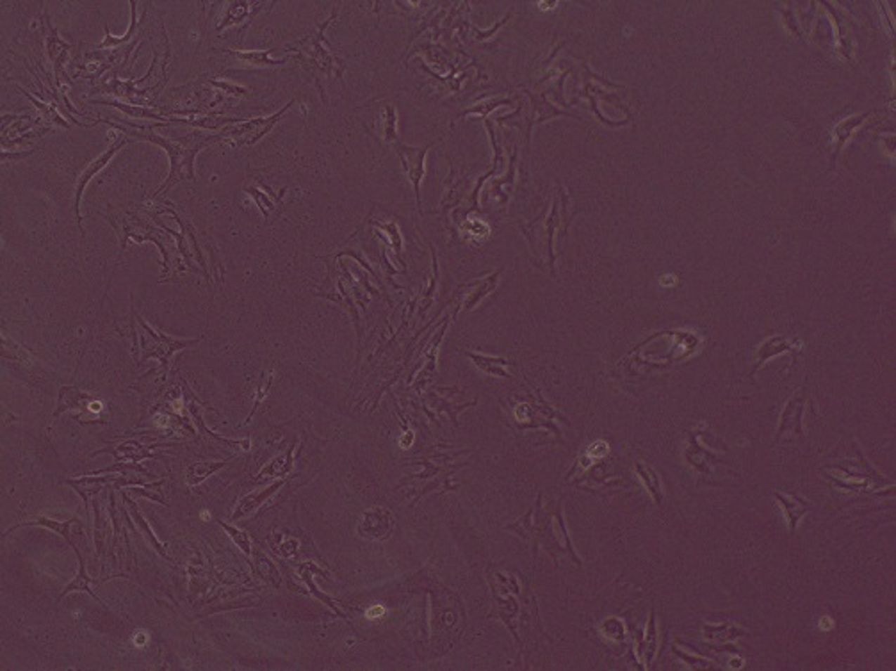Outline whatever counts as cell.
I'll use <instances>...</instances> for the list:
<instances>
[{
	"label": "cell",
	"instance_id": "cell-17",
	"mask_svg": "<svg viewBox=\"0 0 896 671\" xmlns=\"http://www.w3.org/2000/svg\"><path fill=\"white\" fill-rule=\"evenodd\" d=\"M75 554H77V559H79V576L75 577V580H73V583H70L68 586H66L65 590H63V593H61V597H59V600L65 599V594L72 593V591H84V593H88L89 597H93L95 600H98V602L102 604V606L108 607L104 602H102V600L98 599V597H96L95 593H93L91 586H89V584H91V577H89L88 573H86L84 557H82L81 550H75Z\"/></svg>",
	"mask_w": 896,
	"mask_h": 671
},
{
	"label": "cell",
	"instance_id": "cell-30",
	"mask_svg": "<svg viewBox=\"0 0 896 671\" xmlns=\"http://www.w3.org/2000/svg\"><path fill=\"white\" fill-rule=\"evenodd\" d=\"M382 116L385 119V139L394 141L396 139V112L392 105H385L382 109Z\"/></svg>",
	"mask_w": 896,
	"mask_h": 671
},
{
	"label": "cell",
	"instance_id": "cell-28",
	"mask_svg": "<svg viewBox=\"0 0 896 671\" xmlns=\"http://www.w3.org/2000/svg\"><path fill=\"white\" fill-rule=\"evenodd\" d=\"M219 526H221L223 529H225L226 533L230 534V538H232V540H234L235 543L239 545V549H241L242 552L246 554V556H249V554H252V547H249V536H248V534L242 533V531H239V529H235V527L228 526V524H225V521H219Z\"/></svg>",
	"mask_w": 896,
	"mask_h": 671
},
{
	"label": "cell",
	"instance_id": "cell-21",
	"mask_svg": "<svg viewBox=\"0 0 896 671\" xmlns=\"http://www.w3.org/2000/svg\"><path fill=\"white\" fill-rule=\"evenodd\" d=\"M469 357L474 360L476 367L485 371L486 374H492V376H499V378H512L509 372H506V365H509V361L506 358H491V357H481V354H472L467 353Z\"/></svg>",
	"mask_w": 896,
	"mask_h": 671
},
{
	"label": "cell",
	"instance_id": "cell-20",
	"mask_svg": "<svg viewBox=\"0 0 896 671\" xmlns=\"http://www.w3.org/2000/svg\"><path fill=\"white\" fill-rule=\"evenodd\" d=\"M257 4H249V2H232L230 8L226 9V15L225 18L221 20V23L218 25V31H223V29L230 27V25H238L241 22H248L252 20V15H249V9L255 8ZM253 11V9H252Z\"/></svg>",
	"mask_w": 896,
	"mask_h": 671
},
{
	"label": "cell",
	"instance_id": "cell-9",
	"mask_svg": "<svg viewBox=\"0 0 896 671\" xmlns=\"http://www.w3.org/2000/svg\"><path fill=\"white\" fill-rule=\"evenodd\" d=\"M774 497L779 500L782 511H784L789 531L797 529L800 518L811 510V503L805 500L804 497H800L798 493L784 495V491H774Z\"/></svg>",
	"mask_w": 896,
	"mask_h": 671
},
{
	"label": "cell",
	"instance_id": "cell-6",
	"mask_svg": "<svg viewBox=\"0 0 896 671\" xmlns=\"http://www.w3.org/2000/svg\"><path fill=\"white\" fill-rule=\"evenodd\" d=\"M429 146H431V142L422 146V148H415V146H406V145H396V152H398L399 159H401L406 177H408V180H410L412 185H414V192H415V198H417L419 208H421V191H419V184H421L422 177H424V173H426L424 157Z\"/></svg>",
	"mask_w": 896,
	"mask_h": 671
},
{
	"label": "cell",
	"instance_id": "cell-5",
	"mask_svg": "<svg viewBox=\"0 0 896 671\" xmlns=\"http://www.w3.org/2000/svg\"><path fill=\"white\" fill-rule=\"evenodd\" d=\"M125 142H126L125 135H123V134L116 135V138L112 139V145L109 146L108 150H105L104 154H100L98 157H96L95 161H93V162H89V164L86 166L84 171H82L81 175H79V178H77V187H75V214H77V219H79V225H81V198H82V192H84L86 185L89 184V180H91V178L95 177L96 173H100V171H102V169L105 168V166L109 164V161H111V159L115 157L116 152L122 150V146L125 145Z\"/></svg>",
	"mask_w": 896,
	"mask_h": 671
},
{
	"label": "cell",
	"instance_id": "cell-4",
	"mask_svg": "<svg viewBox=\"0 0 896 671\" xmlns=\"http://www.w3.org/2000/svg\"><path fill=\"white\" fill-rule=\"evenodd\" d=\"M805 404H807V383L793 395L788 401L786 408L781 413V424H779L775 441H781L784 437H798L804 438V413Z\"/></svg>",
	"mask_w": 896,
	"mask_h": 671
},
{
	"label": "cell",
	"instance_id": "cell-27",
	"mask_svg": "<svg viewBox=\"0 0 896 671\" xmlns=\"http://www.w3.org/2000/svg\"><path fill=\"white\" fill-rule=\"evenodd\" d=\"M100 104H104V105H115V107L122 109L123 112H126V114H131V116H136V118H152V119H161V121H166L164 116L155 114V112H152V111H150V109H143V107H129V105L119 104V102H108V100H105V102H100Z\"/></svg>",
	"mask_w": 896,
	"mask_h": 671
},
{
	"label": "cell",
	"instance_id": "cell-24",
	"mask_svg": "<svg viewBox=\"0 0 896 671\" xmlns=\"http://www.w3.org/2000/svg\"><path fill=\"white\" fill-rule=\"evenodd\" d=\"M123 499H125V503H126V506H129V510H131V513H132V517H134V520H136V524H138V526H139V527H141V533H143V536H145V538H146V540H148V541H150V543H152V545H153V547H155V550H157V552H159V554H161V556H162V557H166V559H169V557H168V556H166V552H164V545H161V543H159V541H157V538H155V536H153V533H152V529H150V527H148V524H146V521H145V518H143V517H141V514H139V511H138V510H136V507H138V506H136V504H134V503H132V500H131V499H129V497H126V495H123Z\"/></svg>",
	"mask_w": 896,
	"mask_h": 671
},
{
	"label": "cell",
	"instance_id": "cell-15",
	"mask_svg": "<svg viewBox=\"0 0 896 671\" xmlns=\"http://www.w3.org/2000/svg\"><path fill=\"white\" fill-rule=\"evenodd\" d=\"M635 470H636V474H638L639 479H642V483H644L645 486H647V490L651 491L652 499L656 500V504H658V506H661V504H663V486H661V479H659L658 472H656L654 468L651 467V465L642 463V461H638V463H636Z\"/></svg>",
	"mask_w": 896,
	"mask_h": 671
},
{
	"label": "cell",
	"instance_id": "cell-10",
	"mask_svg": "<svg viewBox=\"0 0 896 671\" xmlns=\"http://www.w3.org/2000/svg\"><path fill=\"white\" fill-rule=\"evenodd\" d=\"M20 526H41L46 527L50 531H56V533L61 534L66 541L73 547V550H79L77 547V541L75 538L82 536V524L81 520H77V518H72L68 521H58V520H48V518H36L34 521H23ZM16 526V527H20ZM15 527V529H16Z\"/></svg>",
	"mask_w": 896,
	"mask_h": 671
},
{
	"label": "cell",
	"instance_id": "cell-29",
	"mask_svg": "<svg viewBox=\"0 0 896 671\" xmlns=\"http://www.w3.org/2000/svg\"><path fill=\"white\" fill-rule=\"evenodd\" d=\"M136 27H138V23H136V9H132V20H131V27H129V29H126V32H125V36H123V38H122V39H115V38H112V36H111V34H109V32H108V36H105V39H104V41H102V43H100V46H102V48H105V46H119V45H123V43H126V41H129V39H131V38H132V36H134V32H136Z\"/></svg>",
	"mask_w": 896,
	"mask_h": 671
},
{
	"label": "cell",
	"instance_id": "cell-7",
	"mask_svg": "<svg viewBox=\"0 0 896 671\" xmlns=\"http://www.w3.org/2000/svg\"><path fill=\"white\" fill-rule=\"evenodd\" d=\"M392 527H394V517L383 507H375V510L364 513L361 524H358V533L364 538H369V540H383V538H387Z\"/></svg>",
	"mask_w": 896,
	"mask_h": 671
},
{
	"label": "cell",
	"instance_id": "cell-3",
	"mask_svg": "<svg viewBox=\"0 0 896 671\" xmlns=\"http://www.w3.org/2000/svg\"><path fill=\"white\" fill-rule=\"evenodd\" d=\"M141 324L146 333H148L146 337H143V360H146L150 357L159 358L161 364L164 365V368L169 367V360H171V357L176 351H181L184 347H188V345L200 342V338H196V340H175V338L168 337V335H162L159 331L152 330L143 319Z\"/></svg>",
	"mask_w": 896,
	"mask_h": 671
},
{
	"label": "cell",
	"instance_id": "cell-18",
	"mask_svg": "<svg viewBox=\"0 0 896 671\" xmlns=\"http://www.w3.org/2000/svg\"><path fill=\"white\" fill-rule=\"evenodd\" d=\"M745 634H747V630L734 625V623H731V621H727V623H724V625L704 627V636L708 637L709 641H720V644L727 643V641H734L736 637L745 636Z\"/></svg>",
	"mask_w": 896,
	"mask_h": 671
},
{
	"label": "cell",
	"instance_id": "cell-2",
	"mask_svg": "<svg viewBox=\"0 0 896 671\" xmlns=\"http://www.w3.org/2000/svg\"><path fill=\"white\" fill-rule=\"evenodd\" d=\"M291 104L287 107H284L278 114H273L269 118H257V119H252V121H245V123H239V125H234V127H226L223 128L221 134L223 139L228 142L230 146H234V148H239L242 145H255L261 138H264L273 127H275V123L278 121L280 116L285 114L287 109L291 107Z\"/></svg>",
	"mask_w": 896,
	"mask_h": 671
},
{
	"label": "cell",
	"instance_id": "cell-23",
	"mask_svg": "<svg viewBox=\"0 0 896 671\" xmlns=\"http://www.w3.org/2000/svg\"><path fill=\"white\" fill-rule=\"evenodd\" d=\"M228 463V460L225 461H218V463H195L188 468V483L191 486L195 484H200L202 481H205L207 477H211L214 472H218L219 468H223L225 465Z\"/></svg>",
	"mask_w": 896,
	"mask_h": 671
},
{
	"label": "cell",
	"instance_id": "cell-1",
	"mask_svg": "<svg viewBox=\"0 0 896 671\" xmlns=\"http://www.w3.org/2000/svg\"><path fill=\"white\" fill-rule=\"evenodd\" d=\"M116 128H119V132L123 134L131 135V138L136 139H141V141H150V142H155V145L162 146L169 155V164H171V169H169V175L166 178V184L162 185L161 189L157 191V194H162V192H168L176 182L181 180H195V157L198 155V152L205 146H209L211 142L216 141H221L223 134L214 135H207V134H191V135H186V138H181L178 141H173V139L168 138H162V135L153 134V127L155 125H150V127L141 128V131H131V128H125L118 123H112Z\"/></svg>",
	"mask_w": 896,
	"mask_h": 671
},
{
	"label": "cell",
	"instance_id": "cell-11",
	"mask_svg": "<svg viewBox=\"0 0 896 671\" xmlns=\"http://www.w3.org/2000/svg\"><path fill=\"white\" fill-rule=\"evenodd\" d=\"M825 8H829V13L834 16L836 23H838V29H839V39H838V46H839V52H841L843 58L850 59L852 58V43H854V25H852V18L848 15H845L843 11H839L836 6L829 4V2H822Z\"/></svg>",
	"mask_w": 896,
	"mask_h": 671
},
{
	"label": "cell",
	"instance_id": "cell-16",
	"mask_svg": "<svg viewBox=\"0 0 896 671\" xmlns=\"http://www.w3.org/2000/svg\"><path fill=\"white\" fill-rule=\"evenodd\" d=\"M91 399H93L91 395L82 394V392L75 387L61 388V392H59V403H58V410H56V415H59L65 410H79V408H84Z\"/></svg>",
	"mask_w": 896,
	"mask_h": 671
},
{
	"label": "cell",
	"instance_id": "cell-22",
	"mask_svg": "<svg viewBox=\"0 0 896 671\" xmlns=\"http://www.w3.org/2000/svg\"><path fill=\"white\" fill-rule=\"evenodd\" d=\"M226 52L235 55V59H239V61L242 62V66H253V68H262V66H280L287 61V59L275 61V59L269 58L271 52H234V51H226Z\"/></svg>",
	"mask_w": 896,
	"mask_h": 671
},
{
	"label": "cell",
	"instance_id": "cell-31",
	"mask_svg": "<svg viewBox=\"0 0 896 671\" xmlns=\"http://www.w3.org/2000/svg\"><path fill=\"white\" fill-rule=\"evenodd\" d=\"M674 653L679 657V659L684 660V663L688 664L689 667H702V670H706V667H711V660L702 659V657H689L688 653L681 652V650H679L677 646H674Z\"/></svg>",
	"mask_w": 896,
	"mask_h": 671
},
{
	"label": "cell",
	"instance_id": "cell-25",
	"mask_svg": "<svg viewBox=\"0 0 896 671\" xmlns=\"http://www.w3.org/2000/svg\"><path fill=\"white\" fill-rule=\"evenodd\" d=\"M291 451L292 449H289L287 453H285V456H282V458H278V460L273 461V463L269 465V467L266 468V470H262L261 474H259L257 479H261V477H264V476H275L276 477V476H284V474H287V472L291 470Z\"/></svg>",
	"mask_w": 896,
	"mask_h": 671
},
{
	"label": "cell",
	"instance_id": "cell-14",
	"mask_svg": "<svg viewBox=\"0 0 896 671\" xmlns=\"http://www.w3.org/2000/svg\"><path fill=\"white\" fill-rule=\"evenodd\" d=\"M46 27H48V36H46V48H48V58L50 61L54 62V72L56 75L59 77V73H61L63 65H65V59L66 54L70 51V45L68 43L63 41L61 38L58 36V31H56L50 22L46 20Z\"/></svg>",
	"mask_w": 896,
	"mask_h": 671
},
{
	"label": "cell",
	"instance_id": "cell-19",
	"mask_svg": "<svg viewBox=\"0 0 896 671\" xmlns=\"http://www.w3.org/2000/svg\"><path fill=\"white\" fill-rule=\"evenodd\" d=\"M280 486H282V483H275V484H273V486H269L268 490L261 491V493H257V495L249 493L248 497H245V499H242L241 503H239L238 510H235V513L232 514V520H239V518L246 517V514H249V513H252V511L257 510V507L261 506V504L264 503L266 499H268L269 495L275 493V491L278 490Z\"/></svg>",
	"mask_w": 896,
	"mask_h": 671
},
{
	"label": "cell",
	"instance_id": "cell-34",
	"mask_svg": "<svg viewBox=\"0 0 896 671\" xmlns=\"http://www.w3.org/2000/svg\"><path fill=\"white\" fill-rule=\"evenodd\" d=\"M383 614V607L382 606H372L371 609L368 611V618H378Z\"/></svg>",
	"mask_w": 896,
	"mask_h": 671
},
{
	"label": "cell",
	"instance_id": "cell-32",
	"mask_svg": "<svg viewBox=\"0 0 896 671\" xmlns=\"http://www.w3.org/2000/svg\"><path fill=\"white\" fill-rule=\"evenodd\" d=\"M509 102H512L509 98H495V100H486L485 104H479V105H476V107L469 109V111L465 112V114H471V112H479V114H486V112L494 111V109L499 107V105H506V104H509Z\"/></svg>",
	"mask_w": 896,
	"mask_h": 671
},
{
	"label": "cell",
	"instance_id": "cell-13",
	"mask_svg": "<svg viewBox=\"0 0 896 671\" xmlns=\"http://www.w3.org/2000/svg\"><path fill=\"white\" fill-rule=\"evenodd\" d=\"M686 460L694 465L697 470L706 472V474H708L713 467L711 463H715V461L718 460V456L704 451V447H702L701 441H699V433H694L692 437H689V445H688V449H686Z\"/></svg>",
	"mask_w": 896,
	"mask_h": 671
},
{
	"label": "cell",
	"instance_id": "cell-26",
	"mask_svg": "<svg viewBox=\"0 0 896 671\" xmlns=\"http://www.w3.org/2000/svg\"><path fill=\"white\" fill-rule=\"evenodd\" d=\"M645 646H642V652H645V657H647V664H651L652 657L656 653V644H658V632H656V614L654 611L651 613V620H649V625H647V634H645Z\"/></svg>",
	"mask_w": 896,
	"mask_h": 671
},
{
	"label": "cell",
	"instance_id": "cell-33",
	"mask_svg": "<svg viewBox=\"0 0 896 671\" xmlns=\"http://www.w3.org/2000/svg\"><path fill=\"white\" fill-rule=\"evenodd\" d=\"M25 95H27V96H29V98H31V100H32V102H34V104H36V107H39V109H41V112H43V114H45V116H46V119H48V121H54V123H58V125H61V127H68V125H66V121H65V119H63V118H61V116H59V114H58V112H56V111H54V109H50V107H48V105H45V104H41V102H39V100H36V98H32V95H29V93H25Z\"/></svg>",
	"mask_w": 896,
	"mask_h": 671
},
{
	"label": "cell",
	"instance_id": "cell-12",
	"mask_svg": "<svg viewBox=\"0 0 896 671\" xmlns=\"http://www.w3.org/2000/svg\"><path fill=\"white\" fill-rule=\"evenodd\" d=\"M874 114L871 112H864V114H857V116H850V118L843 119L841 123H838L834 127V139H836V146H834V154H832V166H834L836 159H838L839 152L843 150V146L847 145V141L850 139V135L854 134V131L857 127H861L862 123L869 118V116Z\"/></svg>",
	"mask_w": 896,
	"mask_h": 671
},
{
	"label": "cell",
	"instance_id": "cell-8",
	"mask_svg": "<svg viewBox=\"0 0 896 671\" xmlns=\"http://www.w3.org/2000/svg\"><path fill=\"white\" fill-rule=\"evenodd\" d=\"M800 350H802V342L798 340V338H786V337L768 338V340L759 347L758 361H755L754 368H752L751 372V380H754L758 368H761V365H765L772 357L784 353V351H797L798 353Z\"/></svg>",
	"mask_w": 896,
	"mask_h": 671
}]
</instances>
